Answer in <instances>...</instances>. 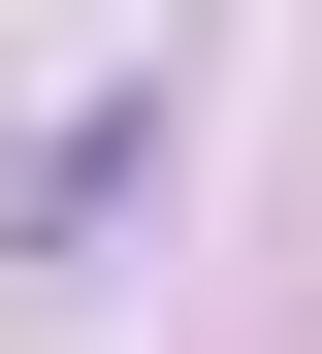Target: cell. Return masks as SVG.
Masks as SVG:
<instances>
[{
  "mask_svg": "<svg viewBox=\"0 0 322 354\" xmlns=\"http://www.w3.org/2000/svg\"><path fill=\"white\" fill-rule=\"evenodd\" d=\"M129 194H161V97H64V129H33V194H0V225L64 258V225H129Z\"/></svg>",
  "mask_w": 322,
  "mask_h": 354,
  "instance_id": "1",
  "label": "cell"
}]
</instances>
